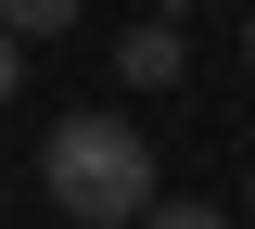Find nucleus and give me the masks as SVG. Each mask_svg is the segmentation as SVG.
Listing matches in <instances>:
<instances>
[{
    "instance_id": "nucleus-5",
    "label": "nucleus",
    "mask_w": 255,
    "mask_h": 229,
    "mask_svg": "<svg viewBox=\"0 0 255 229\" xmlns=\"http://www.w3.org/2000/svg\"><path fill=\"white\" fill-rule=\"evenodd\" d=\"M13 51H26V38H13V26H0V102H13V76H26V64H13Z\"/></svg>"
},
{
    "instance_id": "nucleus-2",
    "label": "nucleus",
    "mask_w": 255,
    "mask_h": 229,
    "mask_svg": "<svg viewBox=\"0 0 255 229\" xmlns=\"http://www.w3.org/2000/svg\"><path fill=\"white\" fill-rule=\"evenodd\" d=\"M115 76H128V89H179V26H140L115 51Z\"/></svg>"
},
{
    "instance_id": "nucleus-3",
    "label": "nucleus",
    "mask_w": 255,
    "mask_h": 229,
    "mask_svg": "<svg viewBox=\"0 0 255 229\" xmlns=\"http://www.w3.org/2000/svg\"><path fill=\"white\" fill-rule=\"evenodd\" d=\"M77 13H90V0H0V26H13V38H51V26H77Z\"/></svg>"
},
{
    "instance_id": "nucleus-1",
    "label": "nucleus",
    "mask_w": 255,
    "mask_h": 229,
    "mask_svg": "<svg viewBox=\"0 0 255 229\" xmlns=\"http://www.w3.org/2000/svg\"><path fill=\"white\" fill-rule=\"evenodd\" d=\"M38 191L77 229H140L153 217V153H140L128 115H64V128L38 140Z\"/></svg>"
},
{
    "instance_id": "nucleus-6",
    "label": "nucleus",
    "mask_w": 255,
    "mask_h": 229,
    "mask_svg": "<svg viewBox=\"0 0 255 229\" xmlns=\"http://www.w3.org/2000/svg\"><path fill=\"white\" fill-rule=\"evenodd\" d=\"M243 64H255V26H243Z\"/></svg>"
},
{
    "instance_id": "nucleus-4",
    "label": "nucleus",
    "mask_w": 255,
    "mask_h": 229,
    "mask_svg": "<svg viewBox=\"0 0 255 229\" xmlns=\"http://www.w3.org/2000/svg\"><path fill=\"white\" fill-rule=\"evenodd\" d=\"M140 229H230V217H217V204H166V191H153V217H140Z\"/></svg>"
}]
</instances>
